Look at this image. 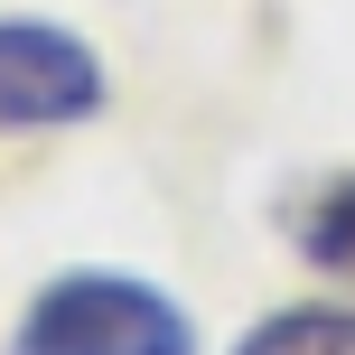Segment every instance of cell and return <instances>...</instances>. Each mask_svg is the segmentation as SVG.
<instances>
[{"mask_svg": "<svg viewBox=\"0 0 355 355\" xmlns=\"http://www.w3.org/2000/svg\"><path fill=\"white\" fill-rule=\"evenodd\" d=\"M112 103L103 56L56 19H0V131H75Z\"/></svg>", "mask_w": 355, "mask_h": 355, "instance_id": "cell-2", "label": "cell"}, {"mask_svg": "<svg viewBox=\"0 0 355 355\" xmlns=\"http://www.w3.org/2000/svg\"><path fill=\"white\" fill-rule=\"evenodd\" d=\"M300 262L327 271V281H355V168L327 178V187L300 206Z\"/></svg>", "mask_w": 355, "mask_h": 355, "instance_id": "cell-4", "label": "cell"}, {"mask_svg": "<svg viewBox=\"0 0 355 355\" xmlns=\"http://www.w3.org/2000/svg\"><path fill=\"white\" fill-rule=\"evenodd\" d=\"M234 355H355V309L346 300H300V309H271L252 318Z\"/></svg>", "mask_w": 355, "mask_h": 355, "instance_id": "cell-3", "label": "cell"}, {"mask_svg": "<svg viewBox=\"0 0 355 355\" xmlns=\"http://www.w3.org/2000/svg\"><path fill=\"white\" fill-rule=\"evenodd\" d=\"M10 355H196V318L141 271H56L19 309Z\"/></svg>", "mask_w": 355, "mask_h": 355, "instance_id": "cell-1", "label": "cell"}]
</instances>
